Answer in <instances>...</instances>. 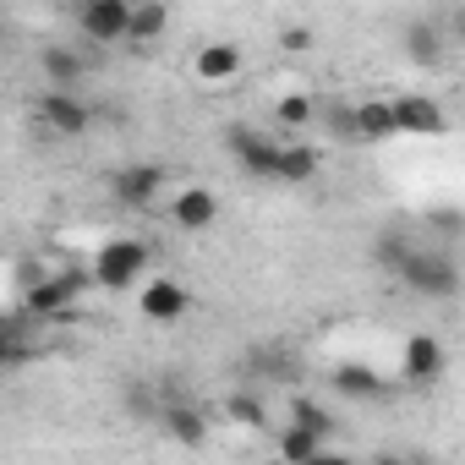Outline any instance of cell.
Listing matches in <instances>:
<instances>
[{
    "instance_id": "obj_1",
    "label": "cell",
    "mask_w": 465,
    "mask_h": 465,
    "mask_svg": "<svg viewBox=\"0 0 465 465\" xmlns=\"http://www.w3.org/2000/svg\"><path fill=\"white\" fill-rule=\"evenodd\" d=\"M394 280H400L411 296H421V302H454V296L465 291V274H460V263H454L443 247H411L405 263L394 269Z\"/></svg>"
},
{
    "instance_id": "obj_2",
    "label": "cell",
    "mask_w": 465,
    "mask_h": 465,
    "mask_svg": "<svg viewBox=\"0 0 465 465\" xmlns=\"http://www.w3.org/2000/svg\"><path fill=\"white\" fill-rule=\"evenodd\" d=\"M148 263H153V247H148L143 236H115V242H104V247L94 252L88 269H94V285H99V291H132Z\"/></svg>"
},
{
    "instance_id": "obj_3",
    "label": "cell",
    "mask_w": 465,
    "mask_h": 465,
    "mask_svg": "<svg viewBox=\"0 0 465 465\" xmlns=\"http://www.w3.org/2000/svg\"><path fill=\"white\" fill-rule=\"evenodd\" d=\"M94 285V269H66V274H45V280H34L28 285V296H23V312L28 318H77V296Z\"/></svg>"
},
{
    "instance_id": "obj_4",
    "label": "cell",
    "mask_w": 465,
    "mask_h": 465,
    "mask_svg": "<svg viewBox=\"0 0 465 465\" xmlns=\"http://www.w3.org/2000/svg\"><path fill=\"white\" fill-rule=\"evenodd\" d=\"M224 148L236 153V164L247 170V175H263V181H280V153H285V143H274V137H263L258 126H247V121H230L224 126Z\"/></svg>"
},
{
    "instance_id": "obj_5",
    "label": "cell",
    "mask_w": 465,
    "mask_h": 465,
    "mask_svg": "<svg viewBox=\"0 0 465 465\" xmlns=\"http://www.w3.org/2000/svg\"><path fill=\"white\" fill-rule=\"evenodd\" d=\"M77 28L88 45L132 39V0H88V6H77Z\"/></svg>"
},
{
    "instance_id": "obj_6",
    "label": "cell",
    "mask_w": 465,
    "mask_h": 465,
    "mask_svg": "<svg viewBox=\"0 0 465 465\" xmlns=\"http://www.w3.org/2000/svg\"><path fill=\"white\" fill-rule=\"evenodd\" d=\"M164 164H153V159H137V164H121L115 175H110V197L121 203V208H148L159 192H164Z\"/></svg>"
},
{
    "instance_id": "obj_7",
    "label": "cell",
    "mask_w": 465,
    "mask_h": 465,
    "mask_svg": "<svg viewBox=\"0 0 465 465\" xmlns=\"http://www.w3.org/2000/svg\"><path fill=\"white\" fill-rule=\"evenodd\" d=\"M39 121H45V132H55V137H83V132L94 126V110H88L77 94L45 88V94H39Z\"/></svg>"
},
{
    "instance_id": "obj_8",
    "label": "cell",
    "mask_w": 465,
    "mask_h": 465,
    "mask_svg": "<svg viewBox=\"0 0 465 465\" xmlns=\"http://www.w3.org/2000/svg\"><path fill=\"white\" fill-rule=\"evenodd\" d=\"M394 126H400V137H443L449 132V115L427 94H400L394 99Z\"/></svg>"
},
{
    "instance_id": "obj_9",
    "label": "cell",
    "mask_w": 465,
    "mask_h": 465,
    "mask_svg": "<svg viewBox=\"0 0 465 465\" xmlns=\"http://www.w3.org/2000/svg\"><path fill=\"white\" fill-rule=\"evenodd\" d=\"M186 307H192V291L181 280H148L137 291V312L148 323H175V318H186Z\"/></svg>"
},
{
    "instance_id": "obj_10",
    "label": "cell",
    "mask_w": 465,
    "mask_h": 465,
    "mask_svg": "<svg viewBox=\"0 0 465 465\" xmlns=\"http://www.w3.org/2000/svg\"><path fill=\"white\" fill-rule=\"evenodd\" d=\"M443 340L438 334H411L405 345H400V372H405V383H432V378H443Z\"/></svg>"
},
{
    "instance_id": "obj_11",
    "label": "cell",
    "mask_w": 465,
    "mask_h": 465,
    "mask_svg": "<svg viewBox=\"0 0 465 465\" xmlns=\"http://www.w3.org/2000/svg\"><path fill=\"white\" fill-rule=\"evenodd\" d=\"M39 72H45V88L72 94V88L88 77V55L72 50V45H45V50H39Z\"/></svg>"
},
{
    "instance_id": "obj_12",
    "label": "cell",
    "mask_w": 465,
    "mask_h": 465,
    "mask_svg": "<svg viewBox=\"0 0 465 465\" xmlns=\"http://www.w3.org/2000/svg\"><path fill=\"white\" fill-rule=\"evenodd\" d=\"M170 219H175V230H208L213 219H219V197L208 192V186H181L175 192V203H170Z\"/></svg>"
},
{
    "instance_id": "obj_13",
    "label": "cell",
    "mask_w": 465,
    "mask_h": 465,
    "mask_svg": "<svg viewBox=\"0 0 465 465\" xmlns=\"http://www.w3.org/2000/svg\"><path fill=\"white\" fill-rule=\"evenodd\" d=\"M164 432H170L181 449H203V443H208V416H203L192 400H164Z\"/></svg>"
},
{
    "instance_id": "obj_14",
    "label": "cell",
    "mask_w": 465,
    "mask_h": 465,
    "mask_svg": "<svg viewBox=\"0 0 465 465\" xmlns=\"http://www.w3.org/2000/svg\"><path fill=\"white\" fill-rule=\"evenodd\" d=\"M197 77H203L208 88H224L230 77H242V45H230V39L203 45V50H197Z\"/></svg>"
},
{
    "instance_id": "obj_15",
    "label": "cell",
    "mask_w": 465,
    "mask_h": 465,
    "mask_svg": "<svg viewBox=\"0 0 465 465\" xmlns=\"http://www.w3.org/2000/svg\"><path fill=\"white\" fill-rule=\"evenodd\" d=\"M389 137H400L394 99H361L356 104V143H389Z\"/></svg>"
},
{
    "instance_id": "obj_16",
    "label": "cell",
    "mask_w": 465,
    "mask_h": 465,
    "mask_svg": "<svg viewBox=\"0 0 465 465\" xmlns=\"http://www.w3.org/2000/svg\"><path fill=\"white\" fill-rule=\"evenodd\" d=\"M405 55H411L416 66H438V55H443V23H438V17L405 23Z\"/></svg>"
},
{
    "instance_id": "obj_17",
    "label": "cell",
    "mask_w": 465,
    "mask_h": 465,
    "mask_svg": "<svg viewBox=\"0 0 465 465\" xmlns=\"http://www.w3.org/2000/svg\"><path fill=\"white\" fill-rule=\"evenodd\" d=\"M334 389L351 394V400H383V378L367 361H340L334 367Z\"/></svg>"
},
{
    "instance_id": "obj_18",
    "label": "cell",
    "mask_w": 465,
    "mask_h": 465,
    "mask_svg": "<svg viewBox=\"0 0 465 465\" xmlns=\"http://www.w3.org/2000/svg\"><path fill=\"white\" fill-rule=\"evenodd\" d=\"M291 427H307L312 438H329L334 432V411L318 405L312 394H291Z\"/></svg>"
},
{
    "instance_id": "obj_19",
    "label": "cell",
    "mask_w": 465,
    "mask_h": 465,
    "mask_svg": "<svg viewBox=\"0 0 465 465\" xmlns=\"http://www.w3.org/2000/svg\"><path fill=\"white\" fill-rule=\"evenodd\" d=\"M164 28H170V12L159 0H137L132 6V45H153V39H164Z\"/></svg>"
},
{
    "instance_id": "obj_20",
    "label": "cell",
    "mask_w": 465,
    "mask_h": 465,
    "mask_svg": "<svg viewBox=\"0 0 465 465\" xmlns=\"http://www.w3.org/2000/svg\"><path fill=\"white\" fill-rule=\"evenodd\" d=\"M318 148H307V143H285V153H280V181H291V186H302V181H312L318 175Z\"/></svg>"
},
{
    "instance_id": "obj_21",
    "label": "cell",
    "mask_w": 465,
    "mask_h": 465,
    "mask_svg": "<svg viewBox=\"0 0 465 465\" xmlns=\"http://www.w3.org/2000/svg\"><path fill=\"white\" fill-rule=\"evenodd\" d=\"M318 454H323V438H312L307 427H285L280 432V460L285 465H312Z\"/></svg>"
},
{
    "instance_id": "obj_22",
    "label": "cell",
    "mask_w": 465,
    "mask_h": 465,
    "mask_svg": "<svg viewBox=\"0 0 465 465\" xmlns=\"http://www.w3.org/2000/svg\"><path fill=\"white\" fill-rule=\"evenodd\" d=\"M224 416L236 421V427H252V432L269 427V411H263V400H258L252 389H236V394H230V400H224Z\"/></svg>"
},
{
    "instance_id": "obj_23",
    "label": "cell",
    "mask_w": 465,
    "mask_h": 465,
    "mask_svg": "<svg viewBox=\"0 0 465 465\" xmlns=\"http://www.w3.org/2000/svg\"><path fill=\"white\" fill-rule=\"evenodd\" d=\"M0 356H6V367H23V361H28V312H12V318H6Z\"/></svg>"
},
{
    "instance_id": "obj_24",
    "label": "cell",
    "mask_w": 465,
    "mask_h": 465,
    "mask_svg": "<svg viewBox=\"0 0 465 465\" xmlns=\"http://www.w3.org/2000/svg\"><path fill=\"white\" fill-rule=\"evenodd\" d=\"M312 115H318L312 94H285V99L274 104V121H280V126H307Z\"/></svg>"
},
{
    "instance_id": "obj_25",
    "label": "cell",
    "mask_w": 465,
    "mask_h": 465,
    "mask_svg": "<svg viewBox=\"0 0 465 465\" xmlns=\"http://www.w3.org/2000/svg\"><path fill=\"white\" fill-rule=\"evenodd\" d=\"M427 224H432V230H443V236H460V230H465V213H460V208H432V213H427Z\"/></svg>"
},
{
    "instance_id": "obj_26",
    "label": "cell",
    "mask_w": 465,
    "mask_h": 465,
    "mask_svg": "<svg viewBox=\"0 0 465 465\" xmlns=\"http://www.w3.org/2000/svg\"><path fill=\"white\" fill-rule=\"evenodd\" d=\"M280 50H291V55H302V50H312V28H302V23H291V28L280 34Z\"/></svg>"
},
{
    "instance_id": "obj_27",
    "label": "cell",
    "mask_w": 465,
    "mask_h": 465,
    "mask_svg": "<svg viewBox=\"0 0 465 465\" xmlns=\"http://www.w3.org/2000/svg\"><path fill=\"white\" fill-rule=\"evenodd\" d=\"M443 28H449V34H460V39H465V6H460V12H449V17H443Z\"/></svg>"
},
{
    "instance_id": "obj_28",
    "label": "cell",
    "mask_w": 465,
    "mask_h": 465,
    "mask_svg": "<svg viewBox=\"0 0 465 465\" xmlns=\"http://www.w3.org/2000/svg\"><path fill=\"white\" fill-rule=\"evenodd\" d=\"M312 465H356V460H351V454H329V449H323V454H318Z\"/></svg>"
},
{
    "instance_id": "obj_29",
    "label": "cell",
    "mask_w": 465,
    "mask_h": 465,
    "mask_svg": "<svg viewBox=\"0 0 465 465\" xmlns=\"http://www.w3.org/2000/svg\"><path fill=\"white\" fill-rule=\"evenodd\" d=\"M372 465H411V460H400V454H372Z\"/></svg>"
}]
</instances>
